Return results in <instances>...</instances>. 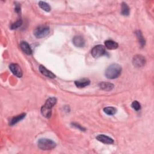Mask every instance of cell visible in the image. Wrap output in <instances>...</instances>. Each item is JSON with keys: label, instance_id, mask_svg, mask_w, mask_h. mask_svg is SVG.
<instances>
[{"label": "cell", "instance_id": "cell-1", "mask_svg": "<svg viewBox=\"0 0 154 154\" xmlns=\"http://www.w3.org/2000/svg\"><path fill=\"white\" fill-rule=\"evenodd\" d=\"M122 72V67L118 64H112L105 70V75L108 79L113 80L119 77Z\"/></svg>", "mask_w": 154, "mask_h": 154}, {"label": "cell", "instance_id": "cell-24", "mask_svg": "<svg viewBox=\"0 0 154 154\" xmlns=\"http://www.w3.org/2000/svg\"><path fill=\"white\" fill-rule=\"evenodd\" d=\"M72 125H73V126L75 127L76 128H79L80 130H81V131H82V129H84L83 128H82V127H81L80 125H78V124H76V123H73Z\"/></svg>", "mask_w": 154, "mask_h": 154}, {"label": "cell", "instance_id": "cell-9", "mask_svg": "<svg viewBox=\"0 0 154 154\" xmlns=\"http://www.w3.org/2000/svg\"><path fill=\"white\" fill-rule=\"evenodd\" d=\"M90 84V81L87 78H82L75 81V84L78 88H84Z\"/></svg>", "mask_w": 154, "mask_h": 154}, {"label": "cell", "instance_id": "cell-5", "mask_svg": "<svg viewBox=\"0 0 154 154\" xmlns=\"http://www.w3.org/2000/svg\"><path fill=\"white\" fill-rule=\"evenodd\" d=\"M133 64L134 66L137 68H140L143 66L146 63V59L145 58L141 55L135 56L133 60Z\"/></svg>", "mask_w": 154, "mask_h": 154}, {"label": "cell", "instance_id": "cell-7", "mask_svg": "<svg viewBox=\"0 0 154 154\" xmlns=\"http://www.w3.org/2000/svg\"><path fill=\"white\" fill-rule=\"evenodd\" d=\"M96 139L98 141L102 142V143L105 144H112L114 143L113 139L104 134L98 135L96 137Z\"/></svg>", "mask_w": 154, "mask_h": 154}, {"label": "cell", "instance_id": "cell-17", "mask_svg": "<svg viewBox=\"0 0 154 154\" xmlns=\"http://www.w3.org/2000/svg\"><path fill=\"white\" fill-rule=\"evenodd\" d=\"M136 35H137V37L138 39V40H139V44L140 45V46L141 47H143L145 45V44H146V42H145V38L143 37V35H142V33L140 31H136Z\"/></svg>", "mask_w": 154, "mask_h": 154}, {"label": "cell", "instance_id": "cell-2", "mask_svg": "<svg viewBox=\"0 0 154 154\" xmlns=\"http://www.w3.org/2000/svg\"><path fill=\"white\" fill-rule=\"evenodd\" d=\"M38 147L42 150H51L56 146L55 142L50 139H41L38 141Z\"/></svg>", "mask_w": 154, "mask_h": 154}, {"label": "cell", "instance_id": "cell-15", "mask_svg": "<svg viewBox=\"0 0 154 154\" xmlns=\"http://www.w3.org/2000/svg\"><path fill=\"white\" fill-rule=\"evenodd\" d=\"M41 113L44 117L50 118L52 114V109L47 107L45 105H44L41 108Z\"/></svg>", "mask_w": 154, "mask_h": 154}, {"label": "cell", "instance_id": "cell-4", "mask_svg": "<svg viewBox=\"0 0 154 154\" xmlns=\"http://www.w3.org/2000/svg\"><path fill=\"white\" fill-rule=\"evenodd\" d=\"M92 56L94 58H98L101 57L105 54V48L103 45H97L93 47L91 51Z\"/></svg>", "mask_w": 154, "mask_h": 154}, {"label": "cell", "instance_id": "cell-12", "mask_svg": "<svg viewBox=\"0 0 154 154\" xmlns=\"http://www.w3.org/2000/svg\"><path fill=\"white\" fill-rule=\"evenodd\" d=\"M100 88L105 91H110L114 88V85L110 82H102L99 84Z\"/></svg>", "mask_w": 154, "mask_h": 154}, {"label": "cell", "instance_id": "cell-20", "mask_svg": "<svg viewBox=\"0 0 154 154\" xmlns=\"http://www.w3.org/2000/svg\"><path fill=\"white\" fill-rule=\"evenodd\" d=\"M39 5L41 9L45 10V11H47V12H49V11H51V7L50 6V5L48 4H47L46 2L39 1Z\"/></svg>", "mask_w": 154, "mask_h": 154}, {"label": "cell", "instance_id": "cell-10", "mask_svg": "<svg viewBox=\"0 0 154 154\" xmlns=\"http://www.w3.org/2000/svg\"><path fill=\"white\" fill-rule=\"evenodd\" d=\"M39 71L42 75L47 77H49V78H56V75L52 73L50 70L47 69L45 67L42 66V65H40V66H39Z\"/></svg>", "mask_w": 154, "mask_h": 154}, {"label": "cell", "instance_id": "cell-6", "mask_svg": "<svg viewBox=\"0 0 154 154\" xmlns=\"http://www.w3.org/2000/svg\"><path fill=\"white\" fill-rule=\"evenodd\" d=\"M9 68L15 76H16L18 78H21L22 76V71L21 67L17 64H11L9 66Z\"/></svg>", "mask_w": 154, "mask_h": 154}, {"label": "cell", "instance_id": "cell-23", "mask_svg": "<svg viewBox=\"0 0 154 154\" xmlns=\"http://www.w3.org/2000/svg\"><path fill=\"white\" fill-rule=\"evenodd\" d=\"M15 11H16L17 13H19L21 11V6L20 4H17V3H15Z\"/></svg>", "mask_w": 154, "mask_h": 154}, {"label": "cell", "instance_id": "cell-3", "mask_svg": "<svg viewBox=\"0 0 154 154\" xmlns=\"http://www.w3.org/2000/svg\"><path fill=\"white\" fill-rule=\"evenodd\" d=\"M50 33V28L46 25H41L35 28L34 31V34L38 39L43 38L48 35Z\"/></svg>", "mask_w": 154, "mask_h": 154}, {"label": "cell", "instance_id": "cell-14", "mask_svg": "<svg viewBox=\"0 0 154 154\" xmlns=\"http://www.w3.org/2000/svg\"><path fill=\"white\" fill-rule=\"evenodd\" d=\"M26 114L25 113H22L20 115L17 116L16 117H13L12 119H11L10 121V125H14L15 124H16L17 123H18L19 122H20L21 121H22L23 118H25Z\"/></svg>", "mask_w": 154, "mask_h": 154}, {"label": "cell", "instance_id": "cell-18", "mask_svg": "<svg viewBox=\"0 0 154 154\" xmlns=\"http://www.w3.org/2000/svg\"><path fill=\"white\" fill-rule=\"evenodd\" d=\"M104 111L105 114L112 116L116 114L117 110L114 107H112V106H107V107L104 108Z\"/></svg>", "mask_w": 154, "mask_h": 154}, {"label": "cell", "instance_id": "cell-21", "mask_svg": "<svg viewBox=\"0 0 154 154\" xmlns=\"http://www.w3.org/2000/svg\"><path fill=\"white\" fill-rule=\"evenodd\" d=\"M22 24V21L21 19H19L18 21H17L16 22L13 23V24H11V25L10 26V28L11 29H15L17 28H19V27H21Z\"/></svg>", "mask_w": 154, "mask_h": 154}, {"label": "cell", "instance_id": "cell-11", "mask_svg": "<svg viewBox=\"0 0 154 154\" xmlns=\"http://www.w3.org/2000/svg\"><path fill=\"white\" fill-rule=\"evenodd\" d=\"M20 47L21 50H22V51L24 53H25L26 54L31 55L32 54V50H31V47L29 46V45H28L27 42H24V41L21 42L20 44Z\"/></svg>", "mask_w": 154, "mask_h": 154}, {"label": "cell", "instance_id": "cell-16", "mask_svg": "<svg viewBox=\"0 0 154 154\" xmlns=\"http://www.w3.org/2000/svg\"><path fill=\"white\" fill-rule=\"evenodd\" d=\"M56 102H57V99L54 97H52V98H50L49 99L46 100L45 104L44 105L47 106V107L52 109L53 106H54L55 104H56Z\"/></svg>", "mask_w": 154, "mask_h": 154}, {"label": "cell", "instance_id": "cell-22", "mask_svg": "<svg viewBox=\"0 0 154 154\" xmlns=\"http://www.w3.org/2000/svg\"><path fill=\"white\" fill-rule=\"evenodd\" d=\"M131 106L135 110V111H139L141 108V105H140V104L137 101V100H135V101H134L132 104H131Z\"/></svg>", "mask_w": 154, "mask_h": 154}, {"label": "cell", "instance_id": "cell-19", "mask_svg": "<svg viewBox=\"0 0 154 154\" xmlns=\"http://www.w3.org/2000/svg\"><path fill=\"white\" fill-rule=\"evenodd\" d=\"M129 8L128 5L125 3H122V10L121 13L124 16H128L129 14Z\"/></svg>", "mask_w": 154, "mask_h": 154}, {"label": "cell", "instance_id": "cell-8", "mask_svg": "<svg viewBox=\"0 0 154 154\" xmlns=\"http://www.w3.org/2000/svg\"><path fill=\"white\" fill-rule=\"evenodd\" d=\"M74 45L79 48H82L85 45V40L84 38L80 35H76L73 39Z\"/></svg>", "mask_w": 154, "mask_h": 154}, {"label": "cell", "instance_id": "cell-13", "mask_svg": "<svg viewBox=\"0 0 154 154\" xmlns=\"http://www.w3.org/2000/svg\"><path fill=\"white\" fill-rule=\"evenodd\" d=\"M105 46L108 50H115L117 48L118 44L112 40H108L105 42Z\"/></svg>", "mask_w": 154, "mask_h": 154}]
</instances>
